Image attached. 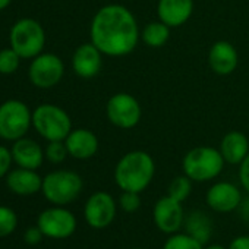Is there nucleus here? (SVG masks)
Masks as SVG:
<instances>
[{"instance_id": "cd10ccee", "label": "nucleus", "mask_w": 249, "mask_h": 249, "mask_svg": "<svg viewBox=\"0 0 249 249\" xmlns=\"http://www.w3.org/2000/svg\"><path fill=\"white\" fill-rule=\"evenodd\" d=\"M142 199H141V194L138 192H129V191H122L120 196H119V207L122 211L124 213H137L141 208Z\"/></svg>"}, {"instance_id": "393cba45", "label": "nucleus", "mask_w": 249, "mask_h": 249, "mask_svg": "<svg viewBox=\"0 0 249 249\" xmlns=\"http://www.w3.org/2000/svg\"><path fill=\"white\" fill-rule=\"evenodd\" d=\"M18 227L17 213L5 205H0V237H6L12 234Z\"/></svg>"}, {"instance_id": "6ab92c4d", "label": "nucleus", "mask_w": 249, "mask_h": 249, "mask_svg": "<svg viewBox=\"0 0 249 249\" xmlns=\"http://www.w3.org/2000/svg\"><path fill=\"white\" fill-rule=\"evenodd\" d=\"M6 185L14 194L22 195V196H30V195H34L41 191L43 179L36 170L19 167V169H15L8 173Z\"/></svg>"}, {"instance_id": "6e6552de", "label": "nucleus", "mask_w": 249, "mask_h": 249, "mask_svg": "<svg viewBox=\"0 0 249 249\" xmlns=\"http://www.w3.org/2000/svg\"><path fill=\"white\" fill-rule=\"evenodd\" d=\"M106 116L113 126L119 129H132L142 119V107L137 97L129 92H116L106 104Z\"/></svg>"}, {"instance_id": "1a4fd4ad", "label": "nucleus", "mask_w": 249, "mask_h": 249, "mask_svg": "<svg viewBox=\"0 0 249 249\" xmlns=\"http://www.w3.org/2000/svg\"><path fill=\"white\" fill-rule=\"evenodd\" d=\"M65 75L63 60L53 53H41L36 56L30 65L28 76L33 85L41 89L56 87Z\"/></svg>"}, {"instance_id": "473e14b6", "label": "nucleus", "mask_w": 249, "mask_h": 249, "mask_svg": "<svg viewBox=\"0 0 249 249\" xmlns=\"http://www.w3.org/2000/svg\"><path fill=\"white\" fill-rule=\"evenodd\" d=\"M239 210H240V214H242L243 220L249 221V198L242 201V204H240Z\"/></svg>"}, {"instance_id": "f8f14e48", "label": "nucleus", "mask_w": 249, "mask_h": 249, "mask_svg": "<svg viewBox=\"0 0 249 249\" xmlns=\"http://www.w3.org/2000/svg\"><path fill=\"white\" fill-rule=\"evenodd\" d=\"M183 202L164 195L157 199L153 207V220L156 227L164 234H173L180 231L185 221V211L182 207Z\"/></svg>"}, {"instance_id": "a878e982", "label": "nucleus", "mask_w": 249, "mask_h": 249, "mask_svg": "<svg viewBox=\"0 0 249 249\" xmlns=\"http://www.w3.org/2000/svg\"><path fill=\"white\" fill-rule=\"evenodd\" d=\"M21 62V56L11 47L0 50V73L12 75L18 71Z\"/></svg>"}, {"instance_id": "9d476101", "label": "nucleus", "mask_w": 249, "mask_h": 249, "mask_svg": "<svg viewBox=\"0 0 249 249\" xmlns=\"http://www.w3.org/2000/svg\"><path fill=\"white\" fill-rule=\"evenodd\" d=\"M37 226L46 237L50 239H66L71 237L78 226L76 217L68 208L60 205L44 210L37 220Z\"/></svg>"}, {"instance_id": "4468645a", "label": "nucleus", "mask_w": 249, "mask_h": 249, "mask_svg": "<svg viewBox=\"0 0 249 249\" xmlns=\"http://www.w3.org/2000/svg\"><path fill=\"white\" fill-rule=\"evenodd\" d=\"M103 53L89 41L78 46L72 54V69L82 79L97 76L103 68Z\"/></svg>"}, {"instance_id": "f3484780", "label": "nucleus", "mask_w": 249, "mask_h": 249, "mask_svg": "<svg viewBox=\"0 0 249 249\" xmlns=\"http://www.w3.org/2000/svg\"><path fill=\"white\" fill-rule=\"evenodd\" d=\"M68 153L71 157L76 160H89L92 159L100 147L97 135L87 129V128H78L72 129L71 134L65 140Z\"/></svg>"}, {"instance_id": "f03ea898", "label": "nucleus", "mask_w": 249, "mask_h": 249, "mask_svg": "<svg viewBox=\"0 0 249 249\" xmlns=\"http://www.w3.org/2000/svg\"><path fill=\"white\" fill-rule=\"evenodd\" d=\"M156 176V161L153 156L142 150L123 154L114 166L113 179L120 191L144 192Z\"/></svg>"}, {"instance_id": "dca6fc26", "label": "nucleus", "mask_w": 249, "mask_h": 249, "mask_svg": "<svg viewBox=\"0 0 249 249\" xmlns=\"http://www.w3.org/2000/svg\"><path fill=\"white\" fill-rule=\"evenodd\" d=\"M194 14V0H159L157 17L170 28L185 25Z\"/></svg>"}, {"instance_id": "72a5a7b5", "label": "nucleus", "mask_w": 249, "mask_h": 249, "mask_svg": "<svg viewBox=\"0 0 249 249\" xmlns=\"http://www.w3.org/2000/svg\"><path fill=\"white\" fill-rule=\"evenodd\" d=\"M204 249H229V248H226L223 245H218V243H211V245H207Z\"/></svg>"}, {"instance_id": "4be33fe9", "label": "nucleus", "mask_w": 249, "mask_h": 249, "mask_svg": "<svg viewBox=\"0 0 249 249\" xmlns=\"http://www.w3.org/2000/svg\"><path fill=\"white\" fill-rule=\"evenodd\" d=\"M170 27H167L164 22L159 21H151L148 22L142 31H141V40L145 46L151 49H160L163 47L169 38H170Z\"/></svg>"}, {"instance_id": "aec40b11", "label": "nucleus", "mask_w": 249, "mask_h": 249, "mask_svg": "<svg viewBox=\"0 0 249 249\" xmlns=\"http://www.w3.org/2000/svg\"><path fill=\"white\" fill-rule=\"evenodd\" d=\"M11 151H12L14 161L19 167L31 169V170H37L38 167H41L46 157L41 145L34 140H28V138H21L15 141Z\"/></svg>"}, {"instance_id": "423d86ee", "label": "nucleus", "mask_w": 249, "mask_h": 249, "mask_svg": "<svg viewBox=\"0 0 249 249\" xmlns=\"http://www.w3.org/2000/svg\"><path fill=\"white\" fill-rule=\"evenodd\" d=\"M46 46V31L43 25L33 18L17 21L11 30V47L21 59H34L43 53Z\"/></svg>"}, {"instance_id": "39448f33", "label": "nucleus", "mask_w": 249, "mask_h": 249, "mask_svg": "<svg viewBox=\"0 0 249 249\" xmlns=\"http://www.w3.org/2000/svg\"><path fill=\"white\" fill-rule=\"evenodd\" d=\"M84 189L82 178L73 170H54L43 178V195L53 205H68L78 199Z\"/></svg>"}, {"instance_id": "7ed1b4c3", "label": "nucleus", "mask_w": 249, "mask_h": 249, "mask_svg": "<svg viewBox=\"0 0 249 249\" xmlns=\"http://www.w3.org/2000/svg\"><path fill=\"white\" fill-rule=\"evenodd\" d=\"M224 159L218 148L201 145L189 150L182 160V170L192 182H210L224 169Z\"/></svg>"}, {"instance_id": "f257e3e1", "label": "nucleus", "mask_w": 249, "mask_h": 249, "mask_svg": "<svg viewBox=\"0 0 249 249\" xmlns=\"http://www.w3.org/2000/svg\"><path fill=\"white\" fill-rule=\"evenodd\" d=\"M141 40L138 21L131 9L110 3L100 8L89 25V41L108 57L131 54Z\"/></svg>"}, {"instance_id": "20e7f679", "label": "nucleus", "mask_w": 249, "mask_h": 249, "mask_svg": "<svg viewBox=\"0 0 249 249\" xmlns=\"http://www.w3.org/2000/svg\"><path fill=\"white\" fill-rule=\"evenodd\" d=\"M33 126L46 141H65L72 131V120L66 110L44 103L33 111Z\"/></svg>"}, {"instance_id": "2f4dec72", "label": "nucleus", "mask_w": 249, "mask_h": 249, "mask_svg": "<svg viewBox=\"0 0 249 249\" xmlns=\"http://www.w3.org/2000/svg\"><path fill=\"white\" fill-rule=\"evenodd\" d=\"M227 248L229 249H249V234L236 236Z\"/></svg>"}, {"instance_id": "bb28decb", "label": "nucleus", "mask_w": 249, "mask_h": 249, "mask_svg": "<svg viewBox=\"0 0 249 249\" xmlns=\"http://www.w3.org/2000/svg\"><path fill=\"white\" fill-rule=\"evenodd\" d=\"M46 159L53 164H60L69 156L65 141H50L44 150Z\"/></svg>"}, {"instance_id": "a211bd4d", "label": "nucleus", "mask_w": 249, "mask_h": 249, "mask_svg": "<svg viewBox=\"0 0 249 249\" xmlns=\"http://www.w3.org/2000/svg\"><path fill=\"white\" fill-rule=\"evenodd\" d=\"M226 164L239 166L249 154V138L240 131L227 132L218 147Z\"/></svg>"}, {"instance_id": "5701e85b", "label": "nucleus", "mask_w": 249, "mask_h": 249, "mask_svg": "<svg viewBox=\"0 0 249 249\" xmlns=\"http://www.w3.org/2000/svg\"><path fill=\"white\" fill-rule=\"evenodd\" d=\"M161 249H204V245L192 236H189L188 233L178 231L169 234Z\"/></svg>"}, {"instance_id": "c756f323", "label": "nucleus", "mask_w": 249, "mask_h": 249, "mask_svg": "<svg viewBox=\"0 0 249 249\" xmlns=\"http://www.w3.org/2000/svg\"><path fill=\"white\" fill-rule=\"evenodd\" d=\"M239 183L242 186V189L249 195V154L246 156V159L239 164Z\"/></svg>"}, {"instance_id": "b1692460", "label": "nucleus", "mask_w": 249, "mask_h": 249, "mask_svg": "<svg viewBox=\"0 0 249 249\" xmlns=\"http://www.w3.org/2000/svg\"><path fill=\"white\" fill-rule=\"evenodd\" d=\"M192 183L194 182L186 175L176 176L169 185L167 195L178 199L179 202H185L192 194Z\"/></svg>"}, {"instance_id": "0eeeda50", "label": "nucleus", "mask_w": 249, "mask_h": 249, "mask_svg": "<svg viewBox=\"0 0 249 249\" xmlns=\"http://www.w3.org/2000/svg\"><path fill=\"white\" fill-rule=\"evenodd\" d=\"M33 124V113L19 100H8L0 104V138L18 141L27 135Z\"/></svg>"}, {"instance_id": "c85d7f7f", "label": "nucleus", "mask_w": 249, "mask_h": 249, "mask_svg": "<svg viewBox=\"0 0 249 249\" xmlns=\"http://www.w3.org/2000/svg\"><path fill=\"white\" fill-rule=\"evenodd\" d=\"M12 161H14L12 151L3 145H0V179L8 176Z\"/></svg>"}, {"instance_id": "9b49d317", "label": "nucleus", "mask_w": 249, "mask_h": 249, "mask_svg": "<svg viewBox=\"0 0 249 249\" xmlns=\"http://www.w3.org/2000/svg\"><path fill=\"white\" fill-rule=\"evenodd\" d=\"M117 214V202L111 194L106 191H97L85 202L84 218L87 224L95 230L108 227Z\"/></svg>"}, {"instance_id": "2eb2a0df", "label": "nucleus", "mask_w": 249, "mask_h": 249, "mask_svg": "<svg viewBox=\"0 0 249 249\" xmlns=\"http://www.w3.org/2000/svg\"><path fill=\"white\" fill-rule=\"evenodd\" d=\"M207 59L211 71L220 76L231 75L239 65V54L236 47L226 40L215 41L210 47Z\"/></svg>"}, {"instance_id": "c9c22d12", "label": "nucleus", "mask_w": 249, "mask_h": 249, "mask_svg": "<svg viewBox=\"0 0 249 249\" xmlns=\"http://www.w3.org/2000/svg\"><path fill=\"white\" fill-rule=\"evenodd\" d=\"M129 249H147V248H140V246H135V248H129Z\"/></svg>"}, {"instance_id": "7c9ffc66", "label": "nucleus", "mask_w": 249, "mask_h": 249, "mask_svg": "<svg viewBox=\"0 0 249 249\" xmlns=\"http://www.w3.org/2000/svg\"><path fill=\"white\" fill-rule=\"evenodd\" d=\"M43 237H44V234H43V231L40 230L38 226L28 227V229L25 230V233H24V240H25V243H27V245H31V246L38 245V243L41 242Z\"/></svg>"}, {"instance_id": "ddd939ff", "label": "nucleus", "mask_w": 249, "mask_h": 249, "mask_svg": "<svg viewBox=\"0 0 249 249\" xmlns=\"http://www.w3.org/2000/svg\"><path fill=\"white\" fill-rule=\"evenodd\" d=\"M243 195L239 186L231 182L221 180L213 183L205 194V204L215 213L227 214L239 210Z\"/></svg>"}, {"instance_id": "f704fd0d", "label": "nucleus", "mask_w": 249, "mask_h": 249, "mask_svg": "<svg viewBox=\"0 0 249 249\" xmlns=\"http://www.w3.org/2000/svg\"><path fill=\"white\" fill-rule=\"evenodd\" d=\"M11 2H12V0H0V11L6 9L11 5Z\"/></svg>"}, {"instance_id": "412c9836", "label": "nucleus", "mask_w": 249, "mask_h": 249, "mask_svg": "<svg viewBox=\"0 0 249 249\" xmlns=\"http://www.w3.org/2000/svg\"><path fill=\"white\" fill-rule=\"evenodd\" d=\"M183 229H185V233H188L189 236H192L202 245H207L211 240L213 221L210 215L201 210H194L185 215Z\"/></svg>"}]
</instances>
